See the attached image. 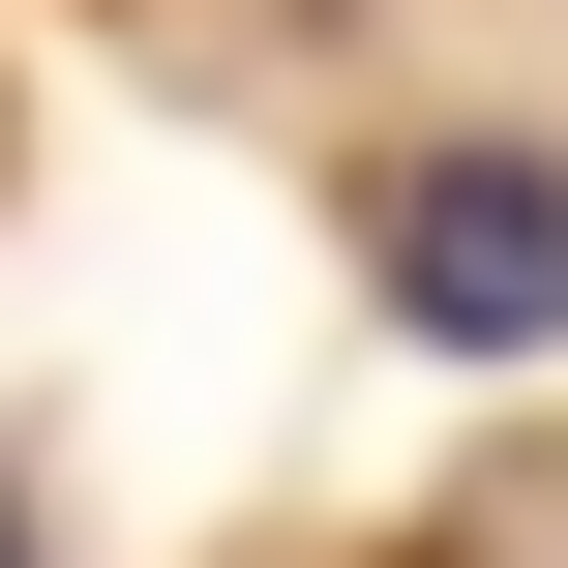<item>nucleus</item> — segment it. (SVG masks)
I'll return each instance as SVG.
<instances>
[{
  "label": "nucleus",
  "mask_w": 568,
  "mask_h": 568,
  "mask_svg": "<svg viewBox=\"0 0 568 568\" xmlns=\"http://www.w3.org/2000/svg\"><path fill=\"white\" fill-rule=\"evenodd\" d=\"M389 300H419V359H568V180L539 150H419L389 180Z\"/></svg>",
  "instance_id": "1"
},
{
  "label": "nucleus",
  "mask_w": 568,
  "mask_h": 568,
  "mask_svg": "<svg viewBox=\"0 0 568 568\" xmlns=\"http://www.w3.org/2000/svg\"><path fill=\"white\" fill-rule=\"evenodd\" d=\"M0 568H30V509H0Z\"/></svg>",
  "instance_id": "2"
}]
</instances>
